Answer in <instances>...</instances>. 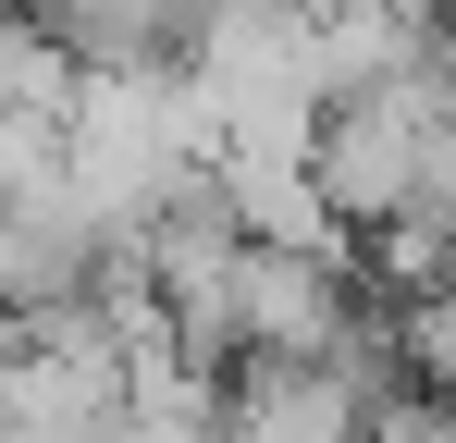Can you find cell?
I'll return each instance as SVG.
<instances>
[{"instance_id": "6da1fadb", "label": "cell", "mask_w": 456, "mask_h": 443, "mask_svg": "<svg viewBox=\"0 0 456 443\" xmlns=\"http://www.w3.org/2000/svg\"><path fill=\"white\" fill-rule=\"evenodd\" d=\"M346 308H358L346 246H284V234H247V259H234V333H247V345H272V358H321Z\"/></svg>"}, {"instance_id": "7a4b0ae2", "label": "cell", "mask_w": 456, "mask_h": 443, "mask_svg": "<svg viewBox=\"0 0 456 443\" xmlns=\"http://www.w3.org/2000/svg\"><path fill=\"white\" fill-rule=\"evenodd\" d=\"M223 419H234V443H370V394L333 358L247 345V358L223 369Z\"/></svg>"}]
</instances>
